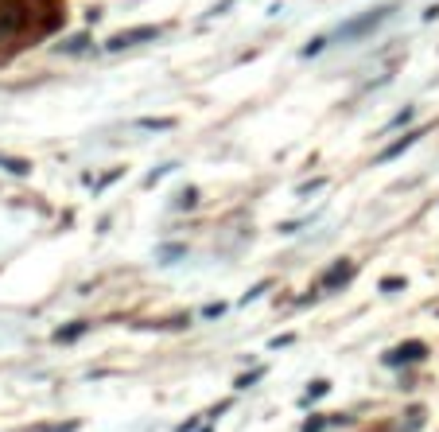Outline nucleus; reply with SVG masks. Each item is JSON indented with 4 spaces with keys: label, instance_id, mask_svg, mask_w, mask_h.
Listing matches in <instances>:
<instances>
[{
    "label": "nucleus",
    "instance_id": "0eeeda50",
    "mask_svg": "<svg viewBox=\"0 0 439 432\" xmlns=\"http://www.w3.org/2000/svg\"><path fill=\"white\" fill-rule=\"evenodd\" d=\"M86 331H90V323L78 320V323H70V327H59V331H55V343H74V339H82Z\"/></svg>",
    "mask_w": 439,
    "mask_h": 432
},
{
    "label": "nucleus",
    "instance_id": "f03ea898",
    "mask_svg": "<svg viewBox=\"0 0 439 432\" xmlns=\"http://www.w3.org/2000/svg\"><path fill=\"white\" fill-rule=\"evenodd\" d=\"M163 31L152 28V23H144V28H129V31H117V36L109 39V51H125V47H136V43H152V39H160Z\"/></svg>",
    "mask_w": 439,
    "mask_h": 432
},
{
    "label": "nucleus",
    "instance_id": "4468645a",
    "mask_svg": "<svg viewBox=\"0 0 439 432\" xmlns=\"http://www.w3.org/2000/svg\"><path fill=\"white\" fill-rule=\"evenodd\" d=\"M171 168H175V164H163V168H156V172H152V176H148V179H144V184H148V187H156V184H160V179H163V176H168V172H171Z\"/></svg>",
    "mask_w": 439,
    "mask_h": 432
},
{
    "label": "nucleus",
    "instance_id": "412c9836",
    "mask_svg": "<svg viewBox=\"0 0 439 432\" xmlns=\"http://www.w3.org/2000/svg\"><path fill=\"white\" fill-rule=\"evenodd\" d=\"M269 347H272V351H280V347H292V335H280V339H272Z\"/></svg>",
    "mask_w": 439,
    "mask_h": 432
},
{
    "label": "nucleus",
    "instance_id": "6ab92c4d",
    "mask_svg": "<svg viewBox=\"0 0 439 432\" xmlns=\"http://www.w3.org/2000/svg\"><path fill=\"white\" fill-rule=\"evenodd\" d=\"M261 374H264V370H253V374H245V378H237V389H249V386H253V381H256V378H261Z\"/></svg>",
    "mask_w": 439,
    "mask_h": 432
},
{
    "label": "nucleus",
    "instance_id": "1a4fd4ad",
    "mask_svg": "<svg viewBox=\"0 0 439 432\" xmlns=\"http://www.w3.org/2000/svg\"><path fill=\"white\" fill-rule=\"evenodd\" d=\"M136 129H156V132H163V129H175V117H140Z\"/></svg>",
    "mask_w": 439,
    "mask_h": 432
},
{
    "label": "nucleus",
    "instance_id": "f257e3e1",
    "mask_svg": "<svg viewBox=\"0 0 439 432\" xmlns=\"http://www.w3.org/2000/svg\"><path fill=\"white\" fill-rule=\"evenodd\" d=\"M393 16V8L389 4H381V8H369L366 16H358V20H350V23H342V28L335 31V39L338 43H354V39H362V36H369L374 28H381V23Z\"/></svg>",
    "mask_w": 439,
    "mask_h": 432
},
{
    "label": "nucleus",
    "instance_id": "4be33fe9",
    "mask_svg": "<svg viewBox=\"0 0 439 432\" xmlns=\"http://www.w3.org/2000/svg\"><path fill=\"white\" fill-rule=\"evenodd\" d=\"M43 432H78V425H74V421H70V425H59V428H43Z\"/></svg>",
    "mask_w": 439,
    "mask_h": 432
},
{
    "label": "nucleus",
    "instance_id": "dca6fc26",
    "mask_svg": "<svg viewBox=\"0 0 439 432\" xmlns=\"http://www.w3.org/2000/svg\"><path fill=\"white\" fill-rule=\"evenodd\" d=\"M323 47H327V39H311V43H308V47H303V51H300V55H303V59H311V55H319V51H323Z\"/></svg>",
    "mask_w": 439,
    "mask_h": 432
},
{
    "label": "nucleus",
    "instance_id": "f8f14e48",
    "mask_svg": "<svg viewBox=\"0 0 439 432\" xmlns=\"http://www.w3.org/2000/svg\"><path fill=\"white\" fill-rule=\"evenodd\" d=\"M327 389H330V381H311V389H308V394H303V405H308V401H315V397H323V394H327Z\"/></svg>",
    "mask_w": 439,
    "mask_h": 432
},
{
    "label": "nucleus",
    "instance_id": "a211bd4d",
    "mask_svg": "<svg viewBox=\"0 0 439 432\" xmlns=\"http://www.w3.org/2000/svg\"><path fill=\"white\" fill-rule=\"evenodd\" d=\"M412 113H416V110H412V105H408V110H404V113H396V117L389 121V129H401V125H408V121H412Z\"/></svg>",
    "mask_w": 439,
    "mask_h": 432
},
{
    "label": "nucleus",
    "instance_id": "6e6552de",
    "mask_svg": "<svg viewBox=\"0 0 439 432\" xmlns=\"http://www.w3.org/2000/svg\"><path fill=\"white\" fill-rule=\"evenodd\" d=\"M0 168H4V172H12V176H28V172H31V164H28V160H16V156H4V152H0Z\"/></svg>",
    "mask_w": 439,
    "mask_h": 432
},
{
    "label": "nucleus",
    "instance_id": "aec40b11",
    "mask_svg": "<svg viewBox=\"0 0 439 432\" xmlns=\"http://www.w3.org/2000/svg\"><path fill=\"white\" fill-rule=\"evenodd\" d=\"M222 312H226V308H222V304H206V308H202V315H206V320H214V315H222Z\"/></svg>",
    "mask_w": 439,
    "mask_h": 432
},
{
    "label": "nucleus",
    "instance_id": "20e7f679",
    "mask_svg": "<svg viewBox=\"0 0 439 432\" xmlns=\"http://www.w3.org/2000/svg\"><path fill=\"white\" fill-rule=\"evenodd\" d=\"M350 280H354V265H350V261H335L327 273H323L319 288H323V293H335V288L350 285Z\"/></svg>",
    "mask_w": 439,
    "mask_h": 432
},
{
    "label": "nucleus",
    "instance_id": "7ed1b4c3",
    "mask_svg": "<svg viewBox=\"0 0 439 432\" xmlns=\"http://www.w3.org/2000/svg\"><path fill=\"white\" fill-rule=\"evenodd\" d=\"M428 354V347L420 343V339H412V343H401L393 347V351L385 354V367H404V362H420Z\"/></svg>",
    "mask_w": 439,
    "mask_h": 432
},
{
    "label": "nucleus",
    "instance_id": "2eb2a0df",
    "mask_svg": "<svg viewBox=\"0 0 439 432\" xmlns=\"http://www.w3.org/2000/svg\"><path fill=\"white\" fill-rule=\"evenodd\" d=\"M183 253H187L183 246H163V249H160V257H163V261H175V257H183Z\"/></svg>",
    "mask_w": 439,
    "mask_h": 432
},
{
    "label": "nucleus",
    "instance_id": "ddd939ff",
    "mask_svg": "<svg viewBox=\"0 0 439 432\" xmlns=\"http://www.w3.org/2000/svg\"><path fill=\"white\" fill-rule=\"evenodd\" d=\"M327 425H330V417H308L303 421V432H323Z\"/></svg>",
    "mask_w": 439,
    "mask_h": 432
},
{
    "label": "nucleus",
    "instance_id": "9b49d317",
    "mask_svg": "<svg viewBox=\"0 0 439 432\" xmlns=\"http://www.w3.org/2000/svg\"><path fill=\"white\" fill-rule=\"evenodd\" d=\"M86 43H90L86 36H74V39H66V43H63V51L66 55H78V51H86Z\"/></svg>",
    "mask_w": 439,
    "mask_h": 432
},
{
    "label": "nucleus",
    "instance_id": "39448f33",
    "mask_svg": "<svg viewBox=\"0 0 439 432\" xmlns=\"http://www.w3.org/2000/svg\"><path fill=\"white\" fill-rule=\"evenodd\" d=\"M416 140H420V132H404L401 140H393L389 148H381V156H377V160H381V164H385V160H396V156H401V152H408V148L416 144Z\"/></svg>",
    "mask_w": 439,
    "mask_h": 432
},
{
    "label": "nucleus",
    "instance_id": "423d86ee",
    "mask_svg": "<svg viewBox=\"0 0 439 432\" xmlns=\"http://www.w3.org/2000/svg\"><path fill=\"white\" fill-rule=\"evenodd\" d=\"M20 23H23V8L20 4L0 8V31H12V28H20Z\"/></svg>",
    "mask_w": 439,
    "mask_h": 432
},
{
    "label": "nucleus",
    "instance_id": "9d476101",
    "mask_svg": "<svg viewBox=\"0 0 439 432\" xmlns=\"http://www.w3.org/2000/svg\"><path fill=\"white\" fill-rule=\"evenodd\" d=\"M175 206H179V211H190V206H198V191H195V187H183V191H179V199H175Z\"/></svg>",
    "mask_w": 439,
    "mask_h": 432
},
{
    "label": "nucleus",
    "instance_id": "f3484780",
    "mask_svg": "<svg viewBox=\"0 0 439 432\" xmlns=\"http://www.w3.org/2000/svg\"><path fill=\"white\" fill-rule=\"evenodd\" d=\"M396 288H404V277H385L381 280V293H396Z\"/></svg>",
    "mask_w": 439,
    "mask_h": 432
}]
</instances>
